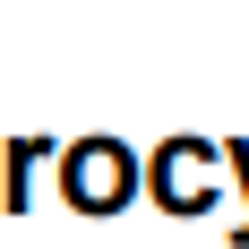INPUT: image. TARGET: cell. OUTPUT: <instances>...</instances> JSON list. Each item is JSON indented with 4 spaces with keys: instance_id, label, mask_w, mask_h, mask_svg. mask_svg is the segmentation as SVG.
<instances>
[{
    "instance_id": "2",
    "label": "cell",
    "mask_w": 249,
    "mask_h": 249,
    "mask_svg": "<svg viewBox=\"0 0 249 249\" xmlns=\"http://www.w3.org/2000/svg\"><path fill=\"white\" fill-rule=\"evenodd\" d=\"M155 189H163V206H206L215 198V155L198 138H172V146L155 155Z\"/></svg>"
},
{
    "instance_id": "1",
    "label": "cell",
    "mask_w": 249,
    "mask_h": 249,
    "mask_svg": "<svg viewBox=\"0 0 249 249\" xmlns=\"http://www.w3.org/2000/svg\"><path fill=\"white\" fill-rule=\"evenodd\" d=\"M60 189H69V206H86V215H112V206H129V189H138V163H129L121 138H77L69 163H60Z\"/></svg>"
}]
</instances>
